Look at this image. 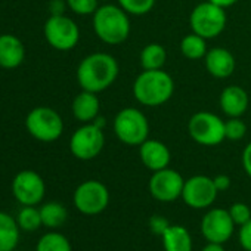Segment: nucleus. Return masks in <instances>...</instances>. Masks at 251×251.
I'll list each match as a JSON object with an SVG mask.
<instances>
[{
    "label": "nucleus",
    "instance_id": "obj_4",
    "mask_svg": "<svg viewBox=\"0 0 251 251\" xmlns=\"http://www.w3.org/2000/svg\"><path fill=\"white\" fill-rule=\"evenodd\" d=\"M114 135L127 147H141L150 138V123L138 108H123L114 117Z\"/></svg>",
    "mask_w": 251,
    "mask_h": 251
},
{
    "label": "nucleus",
    "instance_id": "obj_20",
    "mask_svg": "<svg viewBox=\"0 0 251 251\" xmlns=\"http://www.w3.org/2000/svg\"><path fill=\"white\" fill-rule=\"evenodd\" d=\"M17 219L0 211V251H12L20 244L21 232Z\"/></svg>",
    "mask_w": 251,
    "mask_h": 251
},
{
    "label": "nucleus",
    "instance_id": "obj_37",
    "mask_svg": "<svg viewBox=\"0 0 251 251\" xmlns=\"http://www.w3.org/2000/svg\"><path fill=\"white\" fill-rule=\"evenodd\" d=\"M202 251H226L225 250V247H223V244H216V242H208L204 248H202Z\"/></svg>",
    "mask_w": 251,
    "mask_h": 251
},
{
    "label": "nucleus",
    "instance_id": "obj_38",
    "mask_svg": "<svg viewBox=\"0 0 251 251\" xmlns=\"http://www.w3.org/2000/svg\"><path fill=\"white\" fill-rule=\"evenodd\" d=\"M12 251H20V250H17V248H15V250H12Z\"/></svg>",
    "mask_w": 251,
    "mask_h": 251
},
{
    "label": "nucleus",
    "instance_id": "obj_2",
    "mask_svg": "<svg viewBox=\"0 0 251 251\" xmlns=\"http://www.w3.org/2000/svg\"><path fill=\"white\" fill-rule=\"evenodd\" d=\"M93 31L106 45L115 46L130 36V15L120 5H103L93 14Z\"/></svg>",
    "mask_w": 251,
    "mask_h": 251
},
{
    "label": "nucleus",
    "instance_id": "obj_34",
    "mask_svg": "<svg viewBox=\"0 0 251 251\" xmlns=\"http://www.w3.org/2000/svg\"><path fill=\"white\" fill-rule=\"evenodd\" d=\"M242 167H244V172L251 177V142L244 148L242 151Z\"/></svg>",
    "mask_w": 251,
    "mask_h": 251
},
{
    "label": "nucleus",
    "instance_id": "obj_35",
    "mask_svg": "<svg viewBox=\"0 0 251 251\" xmlns=\"http://www.w3.org/2000/svg\"><path fill=\"white\" fill-rule=\"evenodd\" d=\"M213 180H214V185L219 192L227 191L230 188V177L226 175H217L216 177H213Z\"/></svg>",
    "mask_w": 251,
    "mask_h": 251
},
{
    "label": "nucleus",
    "instance_id": "obj_36",
    "mask_svg": "<svg viewBox=\"0 0 251 251\" xmlns=\"http://www.w3.org/2000/svg\"><path fill=\"white\" fill-rule=\"evenodd\" d=\"M208 2H211V3H214V5H217V6H222V8L227 9V8H230V6L236 5V3L239 2V0H208Z\"/></svg>",
    "mask_w": 251,
    "mask_h": 251
},
{
    "label": "nucleus",
    "instance_id": "obj_32",
    "mask_svg": "<svg viewBox=\"0 0 251 251\" xmlns=\"http://www.w3.org/2000/svg\"><path fill=\"white\" fill-rule=\"evenodd\" d=\"M238 236H239V244L241 247L245 250V251H251V219L241 225L239 226V232H238Z\"/></svg>",
    "mask_w": 251,
    "mask_h": 251
},
{
    "label": "nucleus",
    "instance_id": "obj_8",
    "mask_svg": "<svg viewBox=\"0 0 251 251\" xmlns=\"http://www.w3.org/2000/svg\"><path fill=\"white\" fill-rule=\"evenodd\" d=\"M46 42L59 52L74 49L80 40V28L75 21L67 15H50L43 27Z\"/></svg>",
    "mask_w": 251,
    "mask_h": 251
},
{
    "label": "nucleus",
    "instance_id": "obj_1",
    "mask_svg": "<svg viewBox=\"0 0 251 251\" xmlns=\"http://www.w3.org/2000/svg\"><path fill=\"white\" fill-rule=\"evenodd\" d=\"M120 67L117 59L105 52L90 53L77 67V81L81 90L100 93L117 80Z\"/></svg>",
    "mask_w": 251,
    "mask_h": 251
},
{
    "label": "nucleus",
    "instance_id": "obj_12",
    "mask_svg": "<svg viewBox=\"0 0 251 251\" xmlns=\"http://www.w3.org/2000/svg\"><path fill=\"white\" fill-rule=\"evenodd\" d=\"M12 195L21 205H39L46 195V183L34 170H21L12 180Z\"/></svg>",
    "mask_w": 251,
    "mask_h": 251
},
{
    "label": "nucleus",
    "instance_id": "obj_31",
    "mask_svg": "<svg viewBox=\"0 0 251 251\" xmlns=\"http://www.w3.org/2000/svg\"><path fill=\"white\" fill-rule=\"evenodd\" d=\"M169 227H170V222H169V219L166 216H161V214L151 216V219H150V230H151V233L163 236V233Z\"/></svg>",
    "mask_w": 251,
    "mask_h": 251
},
{
    "label": "nucleus",
    "instance_id": "obj_7",
    "mask_svg": "<svg viewBox=\"0 0 251 251\" xmlns=\"http://www.w3.org/2000/svg\"><path fill=\"white\" fill-rule=\"evenodd\" d=\"M188 133L198 145L217 147L226 139L225 121L213 112L200 111L189 118Z\"/></svg>",
    "mask_w": 251,
    "mask_h": 251
},
{
    "label": "nucleus",
    "instance_id": "obj_10",
    "mask_svg": "<svg viewBox=\"0 0 251 251\" xmlns=\"http://www.w3.org/2000/svg\"><path fill=\"white\" fill-rule=\"evenodd\" d=\"M73 202L81 214L96 216L106 210L109 204V191L99 180H84L75 188Z\"/></svg>",
    "mask_w": 251,
    "mask_h": 251
},
{
    "label": "nucleus",
    "instance_id": "obj_9",
    "mask_svg": "<svg viewBox=\"0 0 251 251\" xmlns=\"http://www.w3.org/2000/svg\"><path fill=\"white\" fill-rule=\"evenodd\" d=\"M105 147L103 129L98 127L95 123H84L78 127L70 139L71 154L81 161H90L96 158Z\"/></svg>",
    "mask_w": 251,
    "mask_h": 251
},
{
    "label": "nucleus",
    "instance_id": "obj_24",
    "mask_svg": "<svg viewBox=\"0 0 251 251\" xmlns=\"http://www.w3.org/2000/svg\"><path fill=\"white\" fill-rule=\"evenodd\" d=\"M180 52L185 58L191 61L202 59L208 52L207 40L195 33H189L180 40Z\"/></svg>",
    "mask_w": 251,
    "mask_h": 251
},
{
    "label": "nucleus",
    "instance_id": "obj_22",
    "mask_svg": "<svg viewBox=\"0 0 251 251\" xmlns=\"http://www.w3.org/2000/svg\"><path fill=\"white\" fill-rule=\"evenodd\" d=\"M139 61L144 70H163L167 61V50L160 43H150L141 50Z\"/></svg>",
    "mask_w": 251,
    "mask_h": 251
},
{
    "label": "nucleus",
    "instance_id": "obj_5",
    "mask_svg": "<svg viewBox=\"0 0 251 251\" xmlns=\"http://www.w3.org/2000/svg\"><path fill=\"white\" fill-rule=\"evenodd\" d=\"M25 129L36 141L49 144L62 136L64 120L50 106H36L25 117Z\"/></svg>",
    "mask_w": 251,
    "mask_h": 251
},
{
    "label": "nucleus",
    "instance_id": "obj_16",
    "mask_svg": "<svg viewBox=\"0 0 251 251\" xmlns=\"http://www.w3.org/2000/svg\"><path fill=\"white\" fill-rule=\"evenodd\" d=\"M205 68L208 74L214 78H229L235 68H236V61L232 52H229L225 48H213L207 52L204 56Z\"/></svg>",
    "mask_w": 251,
    "mask_h": 251
},
{
    "label": "nucleus",
    "instance_id": "obj_6",
    "mask_svg": "<svg viewBox=\"0 0 251 251\" xmlns=\"http://www.w3.org/2000/svg\"><path fill=\"white\" fill-rule=\"evenodd\" d=\"M226 24V9L208 2V0L198 3L189 15V25L192 33L204 37L205 40L219 37L225 31Z\"/></svg>",
    "mask_w": 251,
    "mask_h": 251
},
{
    "label": "nucleus",
    "instance_id": "obj_39",
    "mask_svg": "<svg viewBox=\"0 0 251 251\" xmlns=\"http://www.w3.org/2000/svg\"><path fill=\"white\" fill-rule=\"evenodd\" d=\"M105 2H106V0H105Z\"/></svg>",
    "mask_w": 251,
    "mask_h": 251
},
{
    "label": "nucleus",
    "instance_id": "obj_29",
    "mask_svg": "<svg viewBox=\"0 0 251 251\" xmlns=\"http://www.w3.org/2000/svg\"><path fill=\"white\" fill-rule=\"evenodd\" d=\"M99 0H67V6L71 12L75 15H93L96 9L99 8L98 5Z\"/></svg>",
    "mask_w": 251,
    "mask_h": 251
},
{
    "label": "nucleus",
    "instance_id": "obj_26",
    "mask_svg": "<svg viewBox=\"0 0 251 251\" xmlns=\"http://www.w3.org/2000/svg\"><path fill=\"white\" fill-rule=\"evenodd\" d=\"M15 219L23 232H34L43 226L40 208H37V205H23Z\"/></svg>",
    "mask_w": 251,
    "mask_h": 251
},
{
    "label": "nucleus",
    "instance_id": "obj_15",
    "mask_svg": "<svg viewBox=\"0 0 251 251\" xmlns=\"http://www.w3.org/2000/svg\"><path fill=\"white\" fill-rule=\"evenodd\" d=\"M139 157L142 164L151 172H158L169 167L172 160V154L167 145L161 141L150 138L139 147Z\"/></svg>",
    "mask_w": 251,
    "mask_h": 251
},
{
    "label": "nucleus",
    "instance_id": "obj_27",
    "mask_svg": "<svg viewBox=\"0 0 251 251\" xmlns=\"http://www.w3.org/2000/svg\"><path fill=\"white\" fill-rule=\"evenodd\" d=\"M118 5L132 17H142L150 14L157 0H117Z\"/></svg>",
    "mask_w": 251,
    "mask_h": 251
},
{
    "label": "nucleus",
    "instance_id": "obj_14",
    "mask_svg": "<svg viewBox=\"0 0 251 251\" xmlns=\"http://www.w3.org/2000/svg\"><path fill=\"white\" fill-rule=\"evenodd\" d=\"M235 226L236 225L233 223L229 210L211 208L202 217L201 232L208 242L225 244L233 235Z\"/></svg>",
    "mask_w": 251,
    "mask_h": 251
},
{
    "label": "nucleus",
    "instance_id": "obj_21",
    "mask_svg": "<svg viewBox=\"0 0 251 251\" xmlns=\"http://www.w3.org/2000/svg\"><path fill=\"white\" fill-rule=\"evenodd\" d=\"M161 239L164 251H192V236L180 225H170Z\"/></svg>",
    "mask_w": 251,
    "mask_h": 251
},
{
    "label": "nucleus",
    "instance_id": "obj_13",
    "mask_svg": "<svg viewBox=\"0 0 251 251\" xmlns=\"http://www.w3.org/2000/svg\"><path fill=\"white\" fill-rule=\"evenodd\" d=\"M217 194L219 191L214 185L213 177L197 175L185 180L182 200L188 207L195 210H202L213 205V202L217 198Z\"/></svg>",
    "mask_w": 251,
    "mask_h": 251
},
{
    "label": "nucleus",
    "instance_id": "obj_17",
    "mask_svg": "<svg viewBox=\"0 0 251 251\" xmlns=\"http://www.w3.org/2000/svg\"><path fill=\"white\" fill-rule=\"evenodd\" d=\"M220 109L229 118L242 117L250 105V96L241 86H227L222 90L219 99Z\"/></svg>",
    "mask_w": 251,
    "mask_h": 251
},
{
    "label": "nucleus",
    "instance_id": "obj_33",
    "mask_svg": "<svg viewBox=\"0 0 251 251\" xmlns=\"http://www.w3.org/2000/svg\"><path fill=\"white\" fill-rule=\"evenodd\" d=\"M67 8V0H50L49 2L50 15H65Z\"/></svg>",
    "mask_w": 251,
    "mask_h": 251
},
{
    "label": "nucleus",
    "instance_id": "obj_30",
    "mask_svg": "<svg viewBox=\"0 0 251 251\" xmlns=\"http://www.w3.org/2000/svg\"><path fill=\"white\" fill-rule=\"evenodd\" d=\"M229 214L235 225L241 226L251 219V210L245 202H235L229 207Z\"/></svg>",
    "mask_w": 251,
    "mask_h": 251
},
{
    "label": "nucleus",
    "instance_id": "obj_3",
    "mask_svg": "<svg viewBox=\"0 0 251 251\" xmlns=\"http://www.w3.org/2000/svg\"><path fill=\"white\" fill-rule=\"evenodd\" d=\"M175 81L164 70H144L133 83L135 99L144 106H160L170 100Z\"/></svg>",
    "mask_w": 251,
    "mask_h": 251
},
{
    "label": "nucleus",
    "instance_id": "obj_11",
    "mask_svg": "<svg viewBox=\"0 0 251 251\" xmlns=\"http://www.w3.org/2000/svg\"><path fill=\"white\" fill-rule=\"evenodd\" d=\"M183 186L185 179L182 177V175L170 167L152 172L148 183L151 197L160 202H173L182 198Z\"/></svg>",
    "mask_w": 251,
    "mask_h": 251
},
{
    "label": "nucleus",
    "instance_id": "obj_28",
    "mask_svg": "<svg viewBox=\"0 0 251 251\" xmlns=\"http://www.w3.org/2000/svg\"><path fill=\"white\" fill-rule=\"evenodd\" d=\"M247 135V124L241 117H232L225 121V136L229 141H241Z\"/></svg>",
    "mask_w": 251,
    "mask_h": 251
},
{
    "label": "nucleus",
    "instance_id": "obj_18",
    "mask_svg": "<svg viewBox=\"0 0 251 251\" xmlns=\"http://www.w3.org/2000/svg\"><path fill=\"white\" fill-rule=\"evenodd\" d=\"M25 59V48L20 37L5 33L0 34V68H18Z\"/></svg>",
    "mask_w": 251,
    "mask_h": 251
},
{
    "label": "nucleus",
    "instance_id": "obj_23",
    "mask_svg": "<svg viewBox=\"0 0 251 251\" xmlns=\"http://www.w3.org/2000/svg\"><path fill=\"white\" fill-rule=\"evenodd\" d=\"M40 216H42V223L45 227L56 229L67 222L68 211L64 204L58 201H49L40 207Z\"/></svg>",
    "mask_w": 251,
    "mask_h": 251
},
{
    "label": "nucleus",
    "instance_id": "obj_25",
    "mask_svg": "<svg viewBox=\"0 0 251 251\" xmlns=\"http://www.w3.org/2000/svg\"><path fill=\"white\" fill-rule=\"evenodd\" d=\"M36 251H73L70 239L59 232H48L37 241Z\"/></svg>",
    "mask_w": 251,
    "mask_h": 251
},
{
    "label": "nucleus",
    "instance_id": "obj_19",
    "mask_svg": "<svg viewBox=\"0 0 251 251\" xmlns=\"http://www.w3.org/2000/svg\"><path fill=\"white\" fill-rule=\"evenodd\" d=\"M100 109V102L98 98V93L81 90L73 100L71 111L77 121L80 123H92L98 115Z\"/></svg>",
    "mask_w": 251,
    "mask_h": 251
}]
</instances>
